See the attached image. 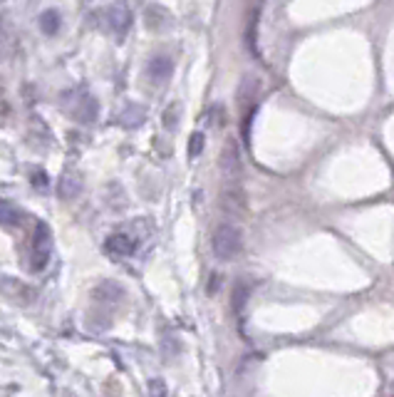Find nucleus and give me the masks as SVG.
Instances as JSON below:
<instances>
[{"label":"nucleus","mask_w":394,"mask_h":397,"mask_svg":"<svg viewBox=\"0 0 394 397\" xmlns=\"http://www.w3.org/2000/svg\"><path fill=\"white\" fill-rule=\"evenodd\" d=\"M218 169L221 177L226 179V186H238L243 177V159H241V144L236 137H228L223 142V149L218 154Z\"/></svg>","instance_id":"nucleus-1"},{"label":"nucleus","mask_w":394,"mask_h":397,"mask_svg":"<svg viewBox=\"0 0 394 397\" xmlns=\"http://www.w3.org/2000/svg\"><path fill=\"white\" fill-rule=\"evenodd\" d=\"M241 231L236 229L233 224H218L216 231H213V239H211V249L213 256L218 261H231L233 256L241 251Z\"/></svg>","instance_id":"nucleus-2"},{"label":"nucleus","mask_w":394,"mask_h":397,"mask_svg":"<svg viewBox=\"0 0 394 397\" xmlns=\"http://www.w3.org/2000/svg\"><path fill=\"white\" fill-rule=\"evenodd\" d=\"M52 256V231L45 221H37L30 239V271H42Z\"/></svg>","instance_id":"nucleus-3"},{"label":"nucleus","mask_w":394,"mask_h":397,"mask_svg":"<svg viewBox=\"0 0 394 397\" xmlns=\"http://www.w3.org/2000/svg\"><path fill=\"white\" fill-rule=\"evenodd\" d=\"M0 295L13 301L16 306H32L37 303V290L13 275H0Z\"/></svg>","instance_id":"nucleus-4"},{"label":"nucleus","mask_w":394,"mask_h":397,"mask_svg":"<svg viewBox=\"0 0 394 397\" xmlns=\"http://www.w3.org/2000/svg\"><path fill=\"white\" fill-rule=\"evenodd\" d=\"M258 95H261V80L248 75L246 80L241 82V87H238V107H241V112H246V114L253 112V107H256V102H258Z\"/></svg>","instance_id":"nucleus-5"},{"label":"nucleus","mask_w":394,"mask_h":397,"mask_svg":"<svg viewBox=\"0 0 394 397\" xmlns=\"http://www.w3.org/2000/svg\"><path fill=\"white\" fill-rule=\"evenodd\" d=\"M105 18H107V30L114 32L117 37H124V32L129 30V23H131V16H129V11H126V6L117 3V6L107 8Z\"/></svg>","instance_id":"nucleus-6"},{"label":"nucleus","mask_w":394,"mask_h":397,"mask_svg":"<svg viewBox=\"0 0 394 397\" xmlns=\"http://www.w3.org/2000/svg\"><path fill=\"white\" fill-rule=\"evenodd\" d=\"M172 75H174L172 57L157 55V57H152V60L147 62V77L154 82V85H164V82L172 80Z\"/></svg>","instance_id":"nucleus-7"},{"label":"nucleus","mask_w":394,"mask_h":397,"mask_svg":"<svg viewBox=\"0 0 394 397\" xmlns=\"http://www.w3.org/2000/svg\"><path fill=\"white\" fill-rule=\"evenodd\" d=\"M107 254L117 256V259H126V256H131L134 251H137V241H134V236L129 234H112L107 236V244H105Z\"/></svg>","instance_id":"nucleus-8"},{"label":"nucleus","mask_w":394,"mask_h":397,"mask_svg":"<svg viewBox=\"0 0 394 397\" xmlns=\"http://www.w3.org/2000/svg\"><path fill=\"white\" fill-rule=\"evenodd\" d=\"M92 298H95V303H100V306H117V303L124 298V290H121L114 280H102V283L95 285V290H92Z\"/></svg>","instance_id":"nucleus-9"},{"label":"nucleus","mask_w":394,"mask_h":397,"mask_svg":"<svg viewBox=\"0 0 394 397\" xmlns=\"http://www.w3.org/2000/svg\"><path fill=\"white\" fill-rule=\"evenodd\" d=\"M80 191H82V177L75 169H67L60 177V184H57V196L62 201H72V198L80 196Z\"/></svg>","instance_id":"nucleus-10"},{"label":"nucleus","mask_w":394,"mask_h":397,"mask_svg":"<svg viewBox=\"0 0 394 397\" xmlns=\"http://www.w3.org/2000/svg\"><path fill=\"white\" fill-rule=\"evenodd\" d=\"M23 224H25V211L18 209L13 201L0 198V226H6V229H20Z\"/></svg>","instance_id":"nucleus-11"},{"label":"nucleus","mask_w":394,"mask_h":397,"mask_svg":"<svg viewBox=\"0 0 394 397\" xmlns=\"http://www.w3.org/2000/svg\"><path fill=\"white\" fill-rule=\"evenodd\" d=\"M172 25H174V18L167 8H162V6H149L147 8V28L149 30L164 32V30H169Z\"/></svg>","instance_id":"nucleus-12"},{"label":"nucleus","mask_w":394,"mask_h":397,"mask_svg":"<svg viewBox=\"0 0 394 397\" xmlns=\"http://www.w3.org/2000/svg\"><path fill=\"white\" fill-rule=\"evenodd\" d=\"M70 114L77 122H92L97 117V102L95 97L90 95H80L75 100V107H70Z\"/></svg>","instance_id":"nucleus-13"},{"label":"nucleus","mask_w":394,"mask_h":397,"mask_svg":"<svg viewBox=\"0 0 394 397\" xmlns=\"http://www.w3.org/2000/svg\"><path fill=\"white\" fill-rule=\"evenodd\" d=\"M60 25H62V20H60V13L57 11H45L40 16V30L45 32V35H57Z\"/></svg>","instance_id":"nucleus-14"},{"label":"nucleus","mask_w":394,"mask_h":397,"mask_svg":"<svg viewBox=\"0 0 394 397\" xmlns=\"http://www.w3.org/2000/svg\"><path fill=\"white\" fill-rule=\"evenodd\" d=\"M121 122H124L126 127H137L139 122H144V109H139V107H129L124 114H121Z\"/></svg>","instance_id":"nucleus-15"},{"label":"nucleus","mask_w":394,"mask_h":397,"mask_svg":"<svg viewBox=\"0 0 394 397\" xmlns=\"http://www.w3.org/2000/svg\"><path fill=\"white\" fill-rule=\"evenodd\" d=\"M201 152H203V134L201 132H193L191 139H189V157L196 159Z\"/></svg>","instance_id":"nucleus-16"},{"label":"nucleus","mask_w":394,"mask_h":397,"mask_svg":"<svg viewBox=\"0 0 394 397\" xmlns=\"http://www.w3.org/2000/svg\"><path fill=\"white\" fill-rule=\"evenodd\" d=\"M149 397H169L167 382L164 380H149Z\"/></svg>","instance_id":"nucleus-17"},{"label":"nucleus","mask_w":394,"mask_h":397,"mask_svg":"<svg viewBox=\"0 0 394 397\" xmlns=\"http://www.w3.org/2000/svg\"><path fill=\"white\" fill-rule=\"evenodd\" d=\"M177 114H181V107H179V105H172V107L164 112V124H167V129L177 127Z\"/></svg>","instance_id":"nucleus-18"},{"label":"nucleus","mask_w":394,"mask_h":397,"mask_svg":"<svg viewBox=\"0 0 394 397\" xmlns=\"http://www.w3.org/2000/svg\"><path fill=\"white\" fill-rule=\"evenodd\" d=\"M35 186L37 189H47V174H35Z\"/></svg>","instance_id":"nucleus-19"},{"label":"nucleus","mask_w":394,"mask_h":397,"mask_svg":"<svg viewBox=\"0 0 394 397\" xmlns=\"http://www.w3.org/2000/svg\"><path fill=\"white\" fill-rule=\"evenodd\" d=\"M253 3H263V0H253Z\"/></svg>","instance_id":"nucleus-20"}]
</instances>
